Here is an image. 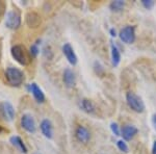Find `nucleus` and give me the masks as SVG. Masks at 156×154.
Instances as JSON below:
<instances>
[{
  "mask_svg": "<svg viewBox=\"0 0 156 154\" xmlns=\"http://www.w3.org/2000/svg\"><path fill=\"white\" fill-rule=\"evenodd\" d=\"M4 76L7 83L12 87L18 88L23 83L24 81V74L18 68L15 67H9L4 72Z\"/></svg>",
  "mask_w": 156,
  "mask_h": 154,
  "instance_id": "nucleus-1",
  "label": "nucleus"
},
{
  "mask_svg": "<svg viewBox=\"0 0 156 154\" xmlns=\"http://www.w3.org/2000/svg\"><path fill=\"white\" fill-rule=\"evenodd\" d=\"M11 54L12 59L16 60L18 64L22 66H26L30 63V56L28 52L26 51L24 46L22 45H14L11 49Z\"/></svg>",
  "mask_w": 156,
  "mask_h": 154,
  "instance_id": "nucleus-2",
  "label": "nucleus"
},
{
  "mask_svg": "<svg viewBox=\"0 0 156 154\" xmlns=\"http://www.w3.org/2000/svg\"><path fill=\"white\" fill-rule=\"evenodd\" d=\"M126 101H127V104L129 105V107L132 110H134L135 113H143L145 110L144 101H143V99L140 96H137L134 93L132 92L127 93Z\"/></svg>",
  "mask_w": 156,
  "mask_h": 154,
  "instance_id": "nucleus-3",
  "label": "nucleus"
},
{
  "mask_svg": "<svg viewBox=\"0 0 156 154\" xmlns=\"http://www.w3.org/2000/svg\"><path fill=\"white\" fill-rule=\"evenodd\" d=\"M5 26L9 29L15 30L21 26V15L17 11H9L5 16Z\"/></svg>",
  "mask_w": 156,
  "mask_h": 154,
  "instance_id": "nucleus-4",
  "label": "nucleus"
},
{
  "mask_svg": "<svg viewBox=\"0 0 156 154\" xmlns=\"http://www.w3.org/2000/svg\"><path fill=\"white\" fill-rule=\"evenodd\" d=\"M0 113H1L2 118L7 122H12L15 119V108L12 104L9 101H3L0 103Z\"/></svg>",
  "mask_w": 156,
  "mask_h": 154,
  "instance_id": "nucleus-5",
  "label": "nucleus"
},
{
  "mask_svg": "<svg viewBox=\"0 0 156 154\" xmlns=\"http://www.w3.org/2000/svg\"><path fill=\"white\" fill-rule=\"evenodd\" d=\"M120 40L125 44H132L135 41V27L134 26H125L123 29H121L119 34Z\"/></svg>",
  "mask_w": 156,
  "mask_h": 154,
  "instance_id": "nucleus-6",
  "label": "nucleus"
},
{
  "mask_svg": "<svg viewBox=\"0 0 156 154\" xmlns=\"http://www.w3.org/2000/svg\"><path fill=\"white\" fill-rule=\"evenodd\" d=\"M21 127L23 128L25 131H27L28 133H34L37 130V124L36 121L32 116L28 115V113H24L21 117Z\"/></svg>",
  "mask_w": 156,
  "mask_h": 154,
  "instance_id": "nucleus-7",
  "label": "nucleus"
},
{
  "mask_svg": "<svg viewBox=\"0 0 156 154\" xmlns=\"http://www.w3.org/2000/svg\"><path fill=\"white\" fill-rule=\"evenodd\" d=\"M62 53H64L65 57L67 59L68 62L70 63L72 66H75L77 64V55L75 54V51L73 49V47L69 43H66V44L62 46Z\"/></svg>",
  "mask_w": 156,
  "mask_h": 154,
  "instance_id": "nucleus-8",
  "label": "nucleus"
},
{
  "mask_svg": "<svg viewBox=\"0 0 156 154\" xmlns=\"http://www.w3.org/2000/svg\"><path fill=\"white\" fill-rule=\"evenodd\" d=\"M40 129H41L42 134L45 138L51 140L53 138V125H52L51 121L48 119H44L40 124Z\"/></svg>",
  "mask_w": 156,
  "mask_h": 154,
  "instance_id": "nucleus-9",
  "label": "nucleus"
},
{
  "mask_svg": "<svg viewBox=\"0 0 156 154\" xmlns=\"http://www.w3.org/2000/svg\"><path fill=\"white\" fill-rule=\"evenodd\" d=\"M75 136L80 143L87 144L90 138V131L82 125H79L75 130Z\"/></svg>",
  "mask_w": 156,
  "mask_h": 154,
  "instance_id": "nucleus-10",
  "label": "nucleus"
},
{
  "mask_svg": "<svg viewBox=\"0 0 156 154\" xmlns=\"http://www.w3.org/2000/svg\"><path fill=\"white\" fill-rule=\"evenodd\" d=\"M137 134V128L133 125H125L121 129V135L124 141H131Z\"/></svg>",
  "mask_w": 156,
  "mask_h": 154,
  "instance_id": "nucleus-11",
  "label": "nucleus"
},
{
  "mask_svg": "<svg viewBox=\"0 0 156 154\" xmlns=\"http://www.w3.org/2000/svg\"><path fill=\"white\" fill-rule=\"evenodd\" d=\"M29 90H30V93L32 94V96H34V98L36 99L37 102H39V103L45 102L44 93H43L41 88H40L36 82H32L31 84H29Z\"/></svg>",
  "mask_w": 156,
  "mask_h": 154,
  "instance_id": "nucleus-12",
  "label": "nucleus"
},
{
  "mask_svg": "<svg viewBox=\"0 0 156 154\" xmlns=\"http://www.w3.org/2000/svg\"><path fill=\"white\" fill-rule=\"evenodd\" d=\"M25 21H26L27 25L32 28H36V27L40 26L41 24V17L34 12H29L27 13V15L25 16Z\"/></svg>",
  "mask_w": 156,
  "mask_h": 154,
  "instance_id": "nucleus-13",
  "label": "nucleus"
},
{
  "mask_svg": "<svg viewBox=\"0 0 156 154\" xmlns=\"http://www.w3.org/2000/svg\"><path fill=\"white\" fill-rule=\"evenodd\" d=\"M62 80H64V83L67 88H73L76 83V77H75L74 72L69 68L66 69L62 74Z\"/></svg>",
  "mask_w": 156,
  "mask_h": 154,
  "instance_id": "nucleus-14",
  "label": "nucleus"
},
{
  "mask_svg": "<svg viewBox=\"0 0 156 154\" xmlns=\"http://www.w3.org/2000/svg\"><path fill=\"white\" fill-rule=\"evenodd\" d=\"M9 142H11V144L12 146H15V147L18 149L20 152H22L24 154H26L27 152H28V149H27L26 145H25L23 140H22L20 136H18V135L11 136V138H9Z\"/></svg>",
  "mask_w": 156,
  "mask_h": 154,
  "instance_id": "nucleus-15",
  "label": "nucleus"
},
{
  "mask_svg": "<svg viewBox=\"0 0 156 154\" xmlns=\"http://www.w3.org/2000/svg\"><path fill=\"white\" fill-rule=\"evenodd\" d=\"M121 62V53L120 50L115 45L112 44V63L114 67H118Z\"/></svg>",
  "mask_w": 156,
  "mask_h": 154,
  "instance_id": "nucleus-16",
  "label": "nucleus"
},
{
  "mask_svg": "<svg viewBox=\"0 0 156 154\" xmlns=\"http://www.w3.org/2000/svg\"><path fill=\"white\" fill-rule=\"evenodd\" d=\"M80 107L82 108V110L87 113H93L95 112V105L89 99H82L80 102Z\"/></svg>",
  "mask_w": 156,
  "mask_h": 154,
  "instance_id": "nucleus-17",
  "label": "nucleus"
},
{
  "mask_svg": "<svg viewBox=\"0 0 156 154\" xmlns=\"http://www.w3.org/2000/svg\"><path fill=\"white\" fill-rule=\"evenodd\" d=\"M124 6H125V2L122 1V0L112 1V3L109 4V9H112V12H121V11H123Z\"/></svg>",
  "mask_w": 156,
  "mask_h": 154,
  "instance_id": "nucleus-18",
  "label": "nucleus"
},
{
  "mask_svg": "<svg viewBox=\"0 0 156 154\" xmlns=\"http://www.w3.org/2000/svg\"><path fill=\"white\" fill-rule=\"evenodd\" d=\"M39 42L40 41H37L36 43L30 46V49H29V54L31 55L32 57H37V54L40 53V48H39Z\"/></svg>",
  "mask_w": 156,
  "mask_h": 154,
  "instance_id": "nucleus-19",
  "label": "nucleus"
},
{
  "mask_svg": "<svg viewBox=\"0 0 156 154\" xmlns=\"http://www.w3.org/2000/svg\"><path fill=\"white\" fill-rule=\"evenodd\" d=\"M117 146H118V148H119V150L122 151V152H124V153H128V151H129V148H128L127 144L125 143V141H123V140L118 141Z\"/></svg>",
  "mask_w": 156,
  "mask_h": 154,
  "instance_id": "nucleus-20",
  "label": "nucleus"
},
{
  "mask_svg": "<svg viewBox=\"0 0 156 154\" xmlns=\"http://www.w3.org/2000/svg\"><path fill=\"white\" fill-rule=\"evenodd\" d=\"M142 4L145 9H153V6L155 5V1H153V0H142Z\"/></svg>",
  "mask_w": 156,
  "mask_h": 154,
  "instance_id": "nucleus-21",
  "label": "nucleus"
},
{
  "mask_svg": "<svg viewBox=\"0 0 156 154\" xmlns=\"http://www.w3.org/2000/svg\"><path fill=\"white\" fill-rule=\"evenodd\" d=\"M110 129H112V133H114L115 135H117V136L121 135V130L119 128V125H118L117 123H112V124H110Z\"/></svg>",
  "mask_w": 156,
  "mask_h": 154,
  "instance_id": "nucleus-22",
  "label": "nucleus"
},
{
  "mask_svg": "<svg viewBox=\"0 0 156 154\" xmlns=\"http://www.w3.org/2000/svg\"><path fill=\"white\" fill-rule=\"evenodd\" d=\"M6 9V4L3 1H0V17H2L5 13Z\"/></svg>",
  "mask_w": 156,
  "mask_h": 154,
  "instance_id": "nucleus-23",
  "label": "nucleus"
},
{
  "mask_svg": "<svg viewBox=\"0 0 156 154\" xmlns=\"http://www.w3.org/2000/svg\"><path fill=\"white\" fill-rule=\"evenodd\" d=\"M152 124L154 126V129L156 130V113L152 116Z\"/></svg>",
  "mask_w": 156,
  "mask_h": 154,
  "instance_id": "nucleus-24",
  "label": "nucleus"
},
{
  "mask_svg": "<svg viewBox=\"0 0 156 154\" xmlns=\"http://www.w3.org/2000/svg\"><path fill=\"white\" fill-rule=\"evenodd\" d=\"M110 36H112V37H115V36H117V32H115V30L114 28L110 29Z\"/></svg>",
  "mask_w": 156,
  "mask_h": 154,
  "instance_id": "nucleus-25",
  "label": "nucleus"
},
{
  "mask_svg": "<svg viewBox=\"0 0 156 154\" xmlns=\"http://www.w3.org/2000/svg\"><path fill=\"white\" fill-rule=\"evenodd\" d=\"M152 154H156V141L153 144V148H152Z\"/></svg>",
  "mask_w": 156,
  "mask_h": 154,
  "instance_id": "nucleus-26",
  "label": "nucleus"
},
{
  "mask_svg": "<svg viewBox=\"0 0 156 154\" xmlns=\"http://www.w3.org/2000/svg\"><path fill=\"white\" fill-rule=\"evenodd\" d=\"M1 59H2V44L0 42V63H1Z\"/></svg>",
  "mask_w": 156,
  "mask_h": 154,
  "instance_id": "nucleus-27",
  "label": "nucleus"
},
{
  "mask_svg": "<svg viewBox=\"0 0 156 154\" xmlns=\"http://www.w3.org/2000/svg\"><path fill=\"white\" fill-rule=\"evenodd\" d=\"M2 131H3V128H2V126H0V133H1Z\"/></svg>",
  "mask_w": 156,
  "mask_h": 154,
  "instance_id": "nucleus-28",
  "label": "nucleus"
},
{
  "mask_svg": "<svg viewBox=\"0 0 156 154\" xmlns=\"http://www.w3.org/2000/svg\"><path fill=\"white\" fill-rule=\"evenodd\" d=\"M34 154H41V153H40V152H34Z\"/></svg>",
  "mask_w": 156,
  "mask_h": 154,
  "instance_id": "nucleus-29",
  "label": "nucleus"
}]
</instances>
